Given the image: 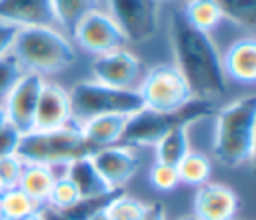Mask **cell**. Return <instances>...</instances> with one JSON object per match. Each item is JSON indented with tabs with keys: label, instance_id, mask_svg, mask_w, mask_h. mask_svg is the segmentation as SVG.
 Listing matches in <instances>:
<instances>
[{
	"label": "cell",
	"instance_id": "4dcf8cb0",
	"mask_svg": "<svg viewBox=\"0 0 256 220\" xmlns=\"http://www.w3.org/2000/svg\"><path fill=\"white\" fill-rule=\"evenodd\" d=\"M24 162L18 156H4L0 158V178L4 182V188H12L18 184L22 174Z\"/></svg>",
	"mask_w": 256,
	"mask_h": 220
},
{
	"label": "cell",
	"instance_id": "30bf717a",
	"mask_svg": "<svg viewBox=\"0 0 256 220\" xmlns=\"http://www.w3.org/2000/svg\"><path fill=\"white\" fill-rule=\"evenodd\" d=\"M44 86V76L36 72H24L20 80L6 94V118L20 134H26L34 128V112L38 104L40 90Z\"/></svg>",
	"mask_w": 256,
	"mask_h": 220
},
{
	"label": "cell",
	"instance_id": "836d02e7",
	"mask_svg": "<svg viewBox=\"0 0 256 220\" xmlns=\"http://www.w3.org/2000/svg\"><path fill=\"white\" fill-rule=\"evenodd\" d=\"M138 220H166V210L160 202L144 204V210H142Z\"/></svg>",
	"mask_w": 256,
	"mask_h": 220
},
{
	"label": "cell",
	"instance_id": "74e56055",
	"mask_svg": "<svg viewBox=\"0 0 256 220\" xmlns=\"http://www.w3.org/2000/svg\"><path fill=\"white\" fill-rule=\"evenodd\" d=\"M18 220H42L40 214H32V216H26V218H18Z\"/></svg>",
	"mask_w": 256,
	"mask_h": 220
},
{
	"label": "cell",
	"instance_id": "9a60e30c",
	"mask_svg": "<svg viewBox=\"0 0 256 220\" xmlns=\"http://www.w3.org/2000/svg\"><path fill=\"white\" fill-rule=\"evenodd\" d=\"M0 20L24 26H56L52 0H0Z\"/></svg>",
	"mask_w": 256,
	"mask_h": 220
},
{
	"label": "cell",
	"instance_id": "7c38bea8",
	"mask_svg": "<svg viewBox=\"0 0 256 220\" xmlns=\"http://www.w3.org/2000/svg\"><path fill=\"white\" fill-rule=\"evenodd\" d=\"M72 106H70V96L68 92L58 86L44 82L36 112H34V128L32 130H54L72 124Z\"/></svg>",
	"mask_w": 256,
	"mask_h": 220
},
{
	"label": "cell",
	"instance_id": "e575fe53",
	"mask_svg": "<svg viewBox=\"0 0 256 220\" xmlns=\"http://www.w3.org/2000/svg\"><path fill=\"white\" fill-rule=\"evenodd\" d=\"M38 214H40L42 220H70L64 212H60V210H56V208H52L48 204H42V208H40Z\"/></svg>",
	"mask_w": 256,
	"mask_h": 220
},
{
	"label": "cell",
	"instance_id": "ba28073f",
	"mask_svg": "<svg viewBox=\"0 0 256 220\" xmlns=\"http://www.w3.org/2000/svg\"><path fill=\"white\" fill-rule=\"evenodd\" d=\"M108 16L124 34L126 42L150 40L160 22V0H106Z\"/></svg>",
	"mask_w": 256,
	"mask_h": 220
},
{
	"label": "cell",
	"instance_id": "44dd1931",
	"mask_svg": "<svg viewBox=\"0 0 256 220\" xmlns=\"http://www.w3.org/2000/svg\"><path fill=\"white\" fill-rule=\"evenodd\" d=\"M180 10H182L184 18H186L194 28H198V30H202V32H208V34H210V30H214V28L222 22V18H224L220 6H218L214 0H186Z\"/></svg>",
	"mask_w": 256,
	"mask_h": 220
},
{
	"label": "cell",
	"instance_id": "603a6c76",
	"mask_svg": "<svg viewBox=\"0 0 256 220\" xmlns=\"http://www.w3.org/2000/svg\"><path fill=\"white\" fill-rule=\"evenodd\" d=\"M0 206H2V220H18V218H26L32 214H38L42 204H38L36 200H32L24 190H20L18 186L6 188L0 194Z\"/></svg>",
	"mask_w": 256,
	"mask_h": 220
},
{
	"label": "cell",
	"instance_id": "d590c367",
	"mask_svg": "<svg viewBox=\"0 0 256 220\" xmlns=\"http://www.w3.org/2000/svg\"><path fill=\"white\" fill-rule=\"evenodd\" d=\"M88 220H110V216H108V210H106V212L94 214V216H92V218H88Z\"/></svg>",
	"mask_w": 256,
	"mask_h": 220
},
{
	"label": "cell",
	"instance_id": "3957f363",
	"mask_svg": "<svg viewBox=\"0 0 256 220\" xmlns=\"http://www.w3.org/2000/svg\"><path fill=\"white\" fill-rule=\"evenodd\" d=\"M10 52L24 72H36L40 76L62 72L76 58L72 42L54 26L20 28Z\"/></svg>",
	"mask_w": 256,
	"mask_h": 220
},
{
	"label": "cell",
	"instance_id": "2e32d148",
	"mask_svg": "<svg viewBox=\"0 0 256 220\" xmlns=\"http://www.w3.org/2000/svg\"><path fill=\"white\" fill-rule=\"evenodd\" d=\"M224 74L240 84L256 82V40L252 36L232 42L222 58Z\"/></svg>",
	"mask_w": 256,
	"mask_h": 220
},
{
	"label": "cell",
	"instance_id": "8992f818",
	"mask_svg": "<svg viewBox=\"0 0 256 220\" xmlns=\"http://www.w3.org/2000/svg\"><path fill=\"white\" fill-rule=\"evenodd\" d=\"M72 118L80 124L92 116L100 114H134L144 108L138 90L134 88H114L96 80H84L74 84L68 92Z\"/></svg>",
	"mask_w": 256,
	"mask_h": 220
},
{
	"label": "cell",
	"instance_id": "f35d334b",
	"mask_svg": "<svg viewBox=\"0 0 256 220\" xmlns=\"http://www.w3.org/2000/svg\"><path fill=\"white\" fill-rule=\"evenodd\" d=\"M178 220H200V218H196L194 214H188V216H182V218H178Z\"/></svg>",
	"mask_w": 256,
	"mask_h": 220
},
{
	"label": "cell",
	"instance_id": "ffe728a7",
	"mask_svg": "<svg viewBox=\"0 0 256 220\" xmlns=\"http://www.w3.org/2000/svg\"><path fill=\"white\" fill-rule=\"evenodd\" d=\"M154 146H156V162L176 166V164L190 152L188 124L174 126V128L168 130Z\"/></svg>",
	"mask_w": 256,
	"mask_h": 220
},
{
	"label": "cell",
	"instance_id": "484cf974",
	"mask_svg": "<svg viewBox=\"0 0 256 220\" xmlns=\"http://www.w3.org/2000/svg\"><path fill=\"white\" fill-rule=\"evenodd\" d=\"M224 18L232 20L234 24L246 28V30H254L256 26V0H214Z\"/></svg>",
	"mask_w": 256,
	"mask_h": 220
},
{
	"label": "cell",
	"instance_id": "60d3db41",
	"mask_svg": "<svg viewBox=\"0 0 256 220\" xmlns=\"http://www.w3.org/2000/svg\"><path fill=\"white\" fill-rule=\"evenodd\" d=\"M0 220H2V206H0Z\"/></svg>",
	"mask_w": 256,
	"mask_h": 220
},
{
	"label": "cell",
	"instance_id": "6da1fadb",
	"mask_svg": "<svg viewBox=\"0 0 256 220\" xmlns=\"http://www.w3.org/2000/svg\"><path fill=\"white\" fill-rule=\"evenodd\" d=\"M170 44L176 68L186 78L194 98H216L226 92V74L222 56L208 32L194 28L182 14L174 10L168 20Z\"/></svg>",
	"mask_w": 256,
	"mask_h": 220
},
{
	"label": "cell",
	"instance_id": "5bb4252c",
	"mask_svg": "<svg viewBox=\"0 0 256 220\" xmlns=\"http://www.w3.org/2000/svg\"><path fill=\"white\" fill-rule=\"evenodd\" d=\"M194 216L200 220H232L238 212V196L224 184L204 182L194 194Z\"/></svg>",
	"mask_w": 256,
	"mask_h": 220
},
{
	"label": "cell",
	"instance_id": "d4e9b609",
	"mask_svg": "<svg viewBox=\"0 0 256 220\" xmlns=\"http://www.w3.org/2000/svg\"><path fill=\"white\" fill-rule=\"evenodd\" d=\"M176 172H178V180L180 182L190 184V186H200V184L208 182V176L212 172V164H210L208 156L190 150L176 164Z\"/></svg>",
	"mask_w": 256,
	"mask_h": 220
},
{
	"label": "cell",
	"instance_id": "8fae6325",
	"mask_svg": "<svg viewBox=\"0 0 256 220\" xmlns=\"http://www.w3.org/2000/svg\"><path fill=\"white\" fill-rule=\"evenodd\" d=\"M90 70L96 82L114 88H130L140 74V60L132 52L118 48L96 56L94 62L90 64Z\"/></svg>",
	"mask_w": 256,
	"mask_h": 220
},
{
	"label": "cell",
	"instance_id": "ab89813d",
	"mask_svg": "<svg viewBox=\"0 0 256 220\" xmlns=\"http://www.w3.org/2000/svg\"><path fill=\"white\" fill-rule=\"evenodd\" d=\"M4 190H6V188H4V182H2V178H0V194H2Z\"/></svg>",
	"mask_w": 256,
	"mask_h": 220
},
{
	"label": "cell",
	"instance_id": "277c9868",
	"mask_svg": "<svg viewBox=\"0 0 256 220\" xmlns=\"http://www.w3.org/2000/svg\"><path fill=\"white\" fill-rule=\"evenodd\" d=\"M94 152L96 148L82 136L80 124L72 122L54 130H30L22 134L14 156H18L24 164L56 168Z\"/></svg>",
	"mask_w": 256,
	"mask_h": 220
},
{
	"label": "cell",
	"instance_id": "b9f144b4",
	"mask_svg": "<svg viewBox=\"0 0 256 220\" xmlns=\"http://www.w3.org/2000/svg\"><path fill=\"white\" fill-rule=\"evenodd\" d=\"M232 220H236V218H232Z\"/></svg>",
	"mask_w": 256,
	"mask_h": 220
},
{
	"label": "cell",
	"instance_id": "4fadbf2b",
	"mask_svg": "<svg viewBox=\"0 0 256 220\" xmlns=\"http://www.w3.org/2000/svg\"><path fill=\"white\" fill-rule=\"evenodd\" d=\"M92 160L110 188H124L126 182L136 174L138 164H140L134 150L122 144L96 150L92 154Z\"/></svg>",
	"mask_w": 256,
	"mask_h": 220
},
{
	"label": "cell",
	"instance_id": "5b68a950",
	"mask_svg": "<svg viewBox=\"0 0 256 220\" xmlns=\"http://www.w3.org/2000/svg\"><path fill=\"white\" fill-rule=\"evenodd\" d=\"M216 114V104L206 98H192L184 106L170 112H156L142 108L126 118L118 144L122 146H154L168 130L180 124H194Z\"/></svg>",
	"mask_w": 256,
	"mask_h": 220
},
{
	"label": "cell",
	"instance_id": "9c48e42d",
	"mask_svg": "<svg viewBox=\"0 0 256 220\" xmlns=\"http://www.w3.org/2000/svg\"><path fill=\"white\" fill-rule=\"evenodd\" d=\"M72 38L78 46H82L86 52H92L94 56L118 50L126 44L124 34L114 24V20L108 16V12L92 10L86 14L74 28Z\"/></svg>",
	"mask_w": 256,
	"mask_h": 220
},
{
	"label": "cell",
	"instance_id": "7402d4cb",
	"mask_svg": "<svg viewBox=\"0 0 256 220\" xmlns=\"http://www.w3.org/2000/svg\"><path fill=\"white\" fill-rule=\"evenodd\" d=\"M52 10L56 24L68 34H72L76 24L86 14L98 10V0H52Z\"/></svg>",
	"mask_w": 256,
	"mask_h": 220
},
{
	"label": "cell",
	"instance_id": "e0dca14e",
	"mask_svg": "<svg viewBox=\"0 0 256 220\" xmlns=\"http://www.w3.org/2000/svg\"><path fill=\"white\" fill-rule=\"evenodd\" d=\"M126 114H100L92 116L84 122H80V132L82 136L96 148H106L118 144L124 124H126Z\"/></svg>",
	"mask_w": 256,
	"mask_h": 220
},
{
	"label": "cell",
	"instance_id": "f546056e",
	"mask_svg": "<svg viewBox=\"0 0 256 220\" xmlns=\"http://www.w3.org/2000/svg\"><path fill=\"white\" fill-rule=\"evenodd\" d=\"M150 184L156 188V190H162V192H170L174 190L180 180H178V172H176V166H170V164H162V162H156L152 168H150Z\"/></svg>",
	"mask_w": 256,
	"mask_h": 220
},
{
	"label": "cell",
	"instance_id": "1f68e13d",
	"mask_svg": "<svg viewBox=\"0 0 256 220\" xmlns=\"http://www.w3.org/2000/svg\"><path fill=\"white\" fill-rule=\"evenodd\" d=\"M20 136H22V134H20L12 124H8V122L0 128V158H4V156H14V154H16Z\"/></svg>",
	"mask_w": 256,
	"mask_h": 220
},
{
	"label": "cell",
	"instance_id": "52a82bcc",
	"mask_svg": "<svg viewBox=\"0 0 256 220\" xmlns=\"http://www.w3.org/2000/svg\"><path fill=\"white\" fill-rule=\"evenodd\" d=\"M138 94L144 108L156 112H170L194 98L186 78L174 64H160L148 70Z\"/></svg>",
	"mask_w": 256,
	"mask_h": 220
},
{
	"label": "cell",
	"instance_id": "83f0119b",
	"mask_svg": "<svg viewBox=\"0 0 256 220\" xmlns=\"http://www.w3.org/2000/svg\"><path fill=\"white\" fill-rule=\"evenodd\" d=\"M22 74H24V68L20 66V62L12 52L0 56V98H6V94L20 80Z\"/></svg>",
	"mask_w": 256,
	"mask_h": 220
},
{
	"label": "cell",
	"instance_id": "ac0fdd59",
	"mask_svg": "<svg viewBox=\"0 0 256 220\" xmlns=\"http://www.w3.org/2000/svg\"><path fill=\"white\" fill-rule=\"evenodd\" d=\"M64 172H66V178L76 186L80 198L96 196V194H102V192L110 190V186L106 184V180L98 172V168L92 160V154L80 156V158L68 162Z\"/></svg>",
	"mask_w": 256,
	"mask_h": 220
},
{
	"label": "cell",
	"instance_id": "d6986e66",
	"mask_svg": "<svg viewBox=\"0 0 256 220\" xmlns=\"http://www.w3.org/2000/svg\"><path fill=\"white\" fill-rule=\"evenodd\" d=\"M54 168L50 166H42V164H24L20 180H18V188L24 190L32 200H36L38 204H46L48 192L52 188L54 182Z\"/></svg>",
	"mask_w": 256,
	"mask_h": 220
},
{
	"label": "cell",
	"instance_id": "7a4b0ae2",
	"mask_svg": "<svg viewBox=\"0 0 256 220\" xmlns=\"http://www.w3.org/2000/svg\"><path fill=\"white\" fill-rule=\"evenodd\" d=\"M214 116V158L228 168L252 160L256 148V96L248 94L238 98L220 108Z\"/></svg>",
	"mask_w": 256,
	"mask_h": 220
},
{
	"label": "cell",
	"instance_id": "8d00e7d4",
	"mask_svg": "<svg viewBox=\"0 0 256 220\" xmlns=\"http://www.w3.org/2000/svg\"><path fill=\"white\" fill-rule=\"evenodd\" d=\"M6 122H8V118H6V110H4V104H0V128H2Z\"/></svg>",
	"mask_w": 256,
	"mask_h": 220
},
{
	"label": "cell",
	"instance_id": "7bdbcfd3",
	"mask_svg": "<svg viewBox=\"0 0 256 220\" xmlns=\"http://www.w3.org/2000/svg\"><path fill=\"white\" fill-rule=\"evenodd\" d=\"M160 2H162V0H160Z\"/></svg>",
	"mask_w": 256,
	"mask_h": 220
},
{
	"label": "cell",
	"instance_id": "cb8c5ba5",
	"mask_svg": "<svg viewBox=\"0 0 256 220\" xmlns=\"http://www.w3.org/2000/svg\"><path fill=\"white\" fill-rule=\"evenodd\" d=\"M124 192V188H110L102 194H96V196H86V198H80L74 206H70L68 210H64V214L70 218V220H88L92 218L94 214H100V212H106L112 202L116 198H120Z\"/></svg>",
	"mask_w": 256,
	"mask_h": 220
},
{
	"label": "cell",
	"instance_id": "f1b7e54d",
	"mask_svg": "<svg viewBox=\"0 0 256 220\" xmlns=\"http://www.w3.org/2000/svg\"><path fill=\"white\" fill-rule=\"evenodd\" d=\"M142 210H144V204L140 200L130 198L128 194H122L108 208V216L110 220H138Z\"/></svg>",
	"mask_w": 256,
	"mask_h": 220
},
{
	"label": "cell",
	"instance_id": "d6a6232c",
	"mask_svg": "<svg viewBox=\"0 0 256 220\" xmlns=\"http://www.w3.org/2000/svg\"><path fill=\"white\" fill-rule=\"evenodd\" d=\"M18 30H20V26H16L12 22H6V20H0V56L8 54L12 50V44L16 40Z\"/></svg>",
	"mask_w": 256,
	"mask_h": 220
},
{
	"label": "cell",
	"instance_id": "4316f807",
	"mask_svg": "<svg viewBox=\"0 0 256 220\" xmlns=\"http://www.w3.org/2000/svg\"><path fill=\"white\" fill-rule=\"evenodd\" d=\"M78 200H80V194H78L76 186L66 178V174L64 176H56L54 182H52V188L48 192L46 204L56 208V210H60V212H64L70 206H74Z\"/></svg>",
	"mask_w": 256,
	"mask_h": 220
}]
</instances>
